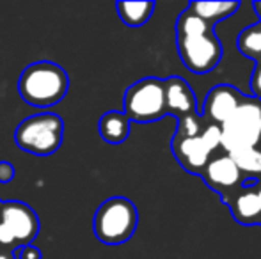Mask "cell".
<instances>
[{
    "label": "cell",
    "instance_id": "obj_1",
    "mask_svg": "<svg viewBox=\"0 0 261 259\" xmlns=\"http://www.w3.org/2000/svg\"><path fill=\"white\" fill-rule=\"evenodd\" d=\"M176 48L189 71L212 73L224 57V48L213 25L185 9L176 20Z\"/></svg>",
    "mask_w": 261,
    "mask_h": 259
},
{
    "label": "cell",
    "instance_id": "obj_2",
    "mask_svg": "<svg viewBox=\"0 0 261 259\" xmlns=\"http://www.w3.org/2000/svg\"><path fill=\"white\" fill-rule=\"evenodd\" d=\"M69 89V76L62 66L52 61L29 64L18 80V93L27 105L48 108L61 103Z\"/></svg>",
    "mask_w": 261,
    "mask_h": 259
},
{
    "label": "cell",
    "instance_id": "obj_3",
    "mask_svg": "<svg viewBox=\"0 0 261 259\" xmlns=\"http://www.w3.org/2000/svg\"><path fill=\"white\" fill-rule=\"evenodd\" d=\"M139 225L137 206L126 197H110L98 206L93 229L103 245H123L130 242Z\"/></svg>",
    "mask_w": 261,
    "mask_h": 259
},
{
    "label": "cell",
    "instance_id": "obj_4",
    "mask_svg": "<svg viewBox=\"0 0 261 259\" xmlns=\"http://www.w3.org/2000/svg\"><path fill=\"white\" fill-rule=\"evenodd\" d=\"M64 121L54 112H41L23 119L14 130V142L25 153L50 156L62 146Z\"/></svg>",
    "mask_w": 261,
    "mask_h": 259
},
{
    "label": "cell",
    "instance_id": "obj_5",
    "mask_svg": "<svg viewBox=\"0 0 261 259\" xmlns=\"http://www.w3.org/2000/svg\"><path fill=\"white\" fill-rule=\"evenodd\" d=\"M261 146V100L245 94L229 119L220 126V148L224 153Z\"/></svg>",
    "mask_w": 261,
    "mask_h": 259
},
{
    "label": "cell",
    "instance_id": "obj_6",
    "mask_svg": "<svg viewBox=\"0 0 261 259\" xmlns=\"http://www.w3.org/2000/svg\"><path fill=\"white\" fill-rule=\"evenodd\" d=\"M39 217L29 204L21 200L0 203V250L16 252L32 245L39 235Z\"/></svg>",
    "mask_w": 261,
    "mask_h": 259
},
{
    "label": "cell",
    "instance_id": "obj_7",
    "mask_svg": "<svg viewBox=\"0 0 261 259\" xmlns=\"http://www.w3.org/2000/svg\"><path fill=\"white\" fill-rule=\"evenodd\" d=\"M123 114L130 123H155L167 116L164 78L146 76L124 91Z\"/></svg>",
    "mask_w": 261,
    "mask_h": 259
},
{
    "label": "cell",
    "instance_id": "obj_8",
    "mask_svg": "<svg viewBox=\"0 0 261 259\" xmlns=\"http://www.w3.org/2000/svg\"><path fill=\"white\" fill-rule=\"evenodd\" d=\"M171 149L178 163L190 174L199 176L206 163L215 156L220 148V128L210 123L208 128L194 137H178L174 135L171 140Z\"/></svg>",
    "mask_w": 261,
    "mask_h": 259
},
{
    "label": "cell",
    "instance_id": "obj_9",
    "mask_svg": "<svg viewBox=\"0 0 261 259\" xmlns=\"http://www.w3.org/2000/svg\"><path fill=\"white\" fill-rule=\"evenodd\" d=\"M199 176L203 178L208 188H212L213 192L220 195V199L240 188L245 181L244 174L238 170L237 163L224 151H219L215 156H212V160L206 163V167Z\"/></svg>",
    "mask_w": 261,
    "mask_h": 259
},
{
    "label": "cell",
    "instance_id": "obj_10",
    "mask_svg": "<svg viewBox=\"0 0 261 259\" xmlns=\"http://www.w3.org/2000/svg\"><path fill=\"white\" fill-rule=\"evenodd\" d=\"M229 208L233 218L242 225L261 224V204L254 180H245L244 185L220 199Z\"/></svg>",
    "mask_w": 261,
    "mask_h": 259
},
{
    "label": "cell",
    "instance_id": "obj_11",
    "mask_svg": "<svg viewBox=\"0 0 261 259\" xmlns=\"http://www.w3.org/2000/svg\"><path fill=\"white\" fill-rule=\"evenodd\" d=\"M244 96L245 94H242L237 87L229 85V83L215 85L206 94L201 118L220 128V126L233 116V112L237 110L238 105L242 103Z\"/></svg>",
    "mask_w": 261,
    "mask_h": 259
},
{
    "label": "cell",
    "instance_id": "obj_12",
    "mask_svg": "<svg viewBox=\"0 0 261 259\" xmlns=\"http://www.w3.org/2000/svg\"><path fill=\"white\" fill-rule=\"evenodd\" d=\"M164 96H165V112L172 116L176 121L187 116L199 114L197 112L196 93L190 83L181 76H169L164 78Z\"/></svg>",
    "mask_w": 261,
    "mask_h": 259
},
{
    "label": "cell",
    "instance_id": "obj_13",
    "mask_svg": "<svg viewBox=\"0 0 261 259\" xmlns=\"http://www.w3.org/2000/svg\"><path fill=\"white\" fill-rule=\"evenodd\" d=\"M98 133L107 144L119 146L130 137V121L119 110H109L98 121Z\"/></svg>",
    "mask_w": 261,
    "mask_h": 259
},
{
    "label": "cell",
    "instance_id": "obj_14",
    "mask_svg": "<svg viewBox=\"0 0 261 259\" xmlns=\"http://www.w3.org/2000/svg\"><path fill=\"white\" fill-rule=\"evenodd\" d=\"M187 9L215 27L219 21L237 14V11L240 9V2H190Z\"/></svg>",
    "mask_w": 261,
    "mask_h": 259
},
{
    "label": "cell",
    "instance_id": "obj_15",
    "mask_svg": "<svg viewBox=\"0 0 261 259\" xmlns=\"http://www.w3.org/2000/svg\"><path fill=\"white\" fill-rule=\"evenodd\" d=\"M117 14L121 21L128 27H142L148 23L149 18L155 13V2H117L116 4Z\"/></svg>",
    "mask_w": 261,
    "mask_h": 259
},
{
    "label": "cell",
    "instance_id": "obj_16",
    "mask_svg": "<svg viewBox=\"0 0 261 259\" xmlns=\"http://www.w3.org/2000/svg\"><path fill=\"white\" fill-rule=\"evenodd\" d=\"M245 180H261V146L227 153Z\"/></svg>",
    "mask_w": 261,
    "mask_h": 259
},
{
    "label": "cell",
    "instance_id": "obj_17",
    "mask_svg": "<svg viewBox=\"0 0 261 259\" xmlns=\"http://www.w3.org/2000/svg\"><path fill=\"white\" fill-rule=\"evenodd\" d=\"M238 50L252 61H261V20L256 25L245 27L238 36Z\"/></svg>",
    "mask_w": 261,
    "mask_h": 259
},
{
    "label": "cell",
    "instance_id": "obj_18",
    "mask_svg": "<svg viewBox=\"0 0 261 259\" xmlns=\"http://www.w3.org/2000/svg\"><path fill=\"white\" fill-rule=\"evenodd\" d=\"M210 123L206 119L201 118V114H194V116H187V118L179 119L178 126H176V133L178 137H194V135L203 133L208 128Z\"/></svg>",
    "mask_w": 261,
    "mask_h": 259
},
{
    "label": "cell",
    "instance_id": "obj_19",
    "mask_svg": "<svg viewBox=\"0 0 261 259\" xmlns=\"http://www.w3.org/2000/svg\"><path fill=\"white\" fill-rule=\"evenodd\" d=\"M251 89H252V96L261 100V61L256 63V68L251 75Z\"/></svg>",
    "mask_w": 261,
    "mask_h": 259
},
{
    "label": "cell",
    "instance_id": "obj_20",
    "mask_svg": "<svg viewBox=\"0 0 261 259\" xmlns=\"http://www.w3.org/2000/svg\"><path fill=\"white\" fill-rule=\"evenodd\" d=\"M16 256L18 259H43V252L36 245H27L16 250Z\"/></svg>",
    "mask_w": 261,
    "mask_h": 259
},
{
    "label": "cell",
    "instance_id": "obj_21",
    "mask_svg": "<svg viewBox=\"0 0 261 259\" xmlns=\"http://www.w3.org/2000/svg\"><path fill=\"white\" fill-rule=\"evenodd\" d=\"M14 178V165L11 162H0V183H9Z\"/></svg>",
    "mask_w": 261,
    "mask_h": 259
},
{
    "label": "cell",
    "instance_id": "obj_22",
    "mask_svg": "<svg viewBox=\"0 0 261 259\" xmlns=\"http://www.w3.org/2000/svg\"><path fill=\"white\" fill-rule=\"evenodd\" d=\"M252 7H254L256 14H258V18L261 20V2H254V4H252Z\"/></svg>",
    "mask_w": 261,
    "mask_h": 259
},
{
    "label": "cell",
    "instance_id": "obj_23",
    "mask_svg": "<svg viewBox=\"0 0 261 259\" xmlns=\"http://www.w3.org/2000/svg\"><path fill=\"white\" fill-rule=\"evenodd\" d=\"M256 188H258V195H259V204H261V180L256 181ZM261 225V224H259Z\"/></svg>",
    "mask_w": 261,
    "mask_h": 259
},
{
    "label": "cell",
    "instance_id": "obj_24",
    "mask_svg": "<svg viewBox=\"0 0 261 259\" xmlns=\"http://www.w3.org/2000/svg\"><path fill=\"white\" fill-rule=\"evenodd\" d=\"M0 203H2V199H0Z\"/></svg>",
    "mask_w": 261,
    "mask_h": 259
}]
</instances>
